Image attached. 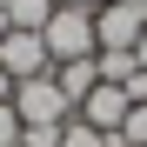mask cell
Masks as SVG:
<instances>
[{
  "label": "cell",
  "mask_w": 147,
  "mask_h": 147,
  "mask_svg": "<svg viewBox=\"0 0 147 147\" xmlns=\"http://www.w3.org/2000/svg\"><path fill=\"white\" fill-rule=\"evenodd\" d=\"M47 40V60L67 67V60H94L100 54V40H94V7H54V20L40 27Z\"/></svg>",
  "instance_id": "6da1fadb"
},
{
  "label": "cell",
  "mask_w": 147,
  "mask_h": 147,
  "mask_svg": "<svg viewBox=\"0 0 147 147\" xmlns=\"http://www.w3.org/2000/svg\"><path fill=\"white\" fill-rule=\"evenodd\" d=\"M13 114H20V127H67V120H74V100L60 94L54 74H40V80H20L13 87Z\"/></svg>",
  "instance_id": "7a4b0ae2"
},
{
  "label": "cell",
  "mask_w": 147,
  "mask_h": 147,
  "mask_svg": "<svg viewBox=\"0 0 147 147\" xmlns=\"http://www.w3.org/2000/svg\"><path fill=\"white\" fill-rule=\"evenodd\" d=\"M140 34H147V7H120V0H100V7H94V40H100V47L134 54Z\"/></svg>",
  "instance_id": "3957f363"
},
{
  "label": "cell",
  "mask_w": 147,
  "mask_h": 147,
  "mask_svg": "<svg viewBox=\"0 0 147 147\" xmlns=\"http://www.w3.org/2000/svg\"><path fill=\"white\" fill-rule=\"evenodd\" d=\"M0 67H7V80L20 87V80H40V74H54V60H47V40L40 34H7L0 40Z\"/></svg>",
  "instance_id": "277c9868"
},
{
  "label": "cell",
  "mask_w": 147,
  "mask_h": 147,
  "mask_svg": "<svg viewBox=\"0 0 147 147\" xmlns=\"http://www.w3.org/2000/svg\"><path fill=\"white\" fill-rule=\"evenodd\" d=\"M127 107H134V100H127V87H107V80H100L80 107H74V120H80V127H94V134H120Z\"/></svg>",
  "instance_id": "5b68a950"
},
{
  "label": "cell",
  "mask_w": 147,
  "mask_h": 147,
  "mask_svg": "<svg viewBox=\"0 0 147 147\" xmlns=\"http://www.w3.org/2000/svg\"><path fill=\"white\" fill-rule=\"evenodd\" d=\"M54 80H60V94H67V100L80 107L87 94L100 87V67H94V60H67V67H54Z\"/></svg>",
  "instance_id": "8992f818"
},
{
  "label": "cell",
  "mask_w": 147,
  "mask_h": 147,
  "mask_svg": "<svg viewBox=\"0 0 147 147\" xmlns=\"http://www.w3.org/2000/svg\"><path fill=\"white\" fill-rule=\"evenodd\" d=\"M0 7H7V27H20V34H40L54 20V0H0Z\"/></svg>",
  "instance_id": "52a82bcc"
},
{
  "label": "cell",
  "mask_w": 147,
  "mask_h": 147,
  "mask_svg": "<svg viewBox=\"0 0 147 147\" xmlns=\"http://www.w3.org/2000/svg\"><path fill=\"white\" fill-rule=\"evenodd\" d=\"M94 67H100V80H107V87H127L134 74H140L134 54H120V47H100V54H94Z\"/></svg>",
  "instance_id": "ba28073f"
},
{
  "label": "cell",
  "mask_w": 147,
  "mask_h": 147,
  "mask_svg": "<svg viewBox=\"0 0 147 147\" xmlns=\"http://www.w3.org/2000/svg\"><path fill=\"white\" fill-rule=\"evenodd\" d=\"M60 147H127V140H120V134H94V127H80V120H67Z\"/></svg>",
  "instance_id": "9c48e42d"
},
{
  "label": "cell",
  "mask_w": 147,
  "mask_h": 147,
  "mask_svg": "<svg viewBox=\"0 0 147 147\" xmlns=\"http://www.w3.org/2000/svg\"><path fill=\"white\" fill-rule=\"evenodd\" d=\"M120 140H127V147H147V100H134V107H127V120H120Z\"/></svg>",
  "instance_id": "30bf717a"
},
{
  "label": "cell",
  "mask_w": 147,
  "mask_h": 147,
  "mask_svg": "<svg viewBox=\"0 0 147 147\" xmlns=\"http://www.w3.org/2000/svg\"><path fill=\"white\" fill-rule=\"evenodd\" d=\"M0 147H20V114H13V100H0Z\"/></svg>",
  "instance_id": "8fae6325"
},
{
  "label": "cell",
  "mask_w": 147,
  "mask_h": 147,
  "mask_svg": "<svg viewBox=\"0 0 147 147\" xmlns=\"http://www.w3.org/2000/svg\"><path fill=\"white\" fill-rule=\"evenodd\" d=\"M67 127H20V147H60Z\"/></svg>",
  "instance_id": "7c38bea8"
},
{
  "label": "cell",
  "mask_w": 147,
  "mask_h": 147,
  "mask_svg": "<svg viewBox=\"0 0 147 147\" xmlns=\"http://www.w3.org/2000/svg\"><path fill=\"white\" fill-rule=\"evenodd\" d=\"M0 100H13V80H7V67H0Z\"/></svg>",
  "instance_id": "4fadbf2b"
},
{
  "label": "cell",
  "mask_w": 147,
  "mask_h": 147,
  "mask_svg": "<svg viewBox=\"0 0 147 147\" xmlns=\"http://www.w3.org/2000/svg\"><path fill=\"white\" fill-rule=\"evenodd\" d=\"M54 7H100V0H54Z\"/></svg>",
  "instance_id": "5bb4252c"
},
{
  "label": "cell",
  "mask_w": 147,
  "mask_h": 147,
  "mask_svg": "<svg viewBox=\"0 0 147 147\" xmlns=\"http://www.w3.org/2000/svg\"><path fill=\"white\" fill-rule=\"evenodd\" d=\"M120 7H147V0H120Z\"/></svg>",
  "instance_id": "9a60e30c"
}]
</instances>
